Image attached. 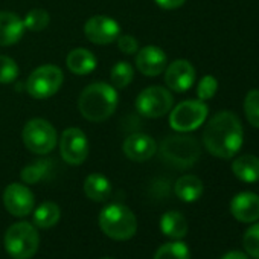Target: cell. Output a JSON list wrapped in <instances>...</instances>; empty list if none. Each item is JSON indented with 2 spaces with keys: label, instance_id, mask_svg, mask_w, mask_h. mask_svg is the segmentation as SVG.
Listing matches in <instances>:
<instances>
[{
  "label": "cell",
  "instance_id": "31",
  "mask_svg": "<svg viewBox=\"0 0 259 259\" xmlns=\"http://www.w3.org/2000/svg\"><path fill=\"white\" fill-rule=\"evenodd\" d=\"M218 90V81L212 75H206L198 81L197 85V96L200 101H209L215 96Z\"/></svg>",
  "mask_w": 259,
  "mask_h": 259
},
{
  "label": "cell",
  "instance_id": "13",
  "mask_svg": "<svg viewBox=\"0 0 259 259\" xmlns=\"http://www.w3.org/2000/svg\"><path fill=\"white\" fill-rule=\"evenodd\" d=\"M195 67L188 60H176L165 69V84L169 90L183 93L195 82Z\"/></svg>",
  "mask_w": 259,
  "mask_h": 259
},
{
  "label": "cell",
  "instance_id": "5",
  "mask_svg": "<svg viewBox=\"0 0 259 259\" xmlns=\"http://www.w3.org/2000/svg\"><path fill=\"white\" fill-rule=\"evenodd\" d=\"M4 245L8 254L14 259H31L40 247V235L34 224L19 221L8 227Z\"/></svg>",
  "mask_w": 259,
  "mask_h": 259
},
{
  "label": "cell",
  "instance_id": "21",
  "mask_svg": "<svg viewBox=\"0 0 259 259\" xmlns=\"http://www.w3.org/2000/svg\"><path fill=\"white\" fill-rule=\"evenodd\" d=\"M84 194L92 201H105L111 195V183L105 176L93 172L84 180Z\"/></svg>",
  "mask_w": 259,
  "mask_h": 259
},
{
  "label": "cell",
  "instance_id": "3",
  "mask_svg": "<svg viewBox=\"0 0 259 259\" xmlns=\"http://www.w3.org/2000/svg\"><path fill=\"white\" fill-rule=\"evenodd\" d=\"M101 230L114 241H128L138 232V220L133 210L123 204H108L99 213Z\"/></svg>",
  "mask_w": 259,
  "mask_h": 259
},
{
  "label": "cell",
  "instance_id": "23",
  "mask_svg": "<svg viewBox=\"0 0 259 259\" xmlns=\"http://www.w3.org/2000/svg\"><path fill=\"white\" fill-rule=\"evenodd\" d=\"M61 217V210L60 206L54 201H45L41 203L38 207L34 209V226L38 229H51L54 226H57V223L60 221Z\"/></svg>",
  "mask_w": 259,
  "mask_h": 259
},
{
  "label": "cell",
  "instance_id": "1",
  "mask_svg": "<svg viewBox=\"0 0 259 259\" xmlns=\"http://www.w3.org/2000/svg\"><path fill=\"white\" fill-rule=\"evenodd\" d=\"M244 142V130L233 111H218L203 130L204 148L218 159H233Z\"/></svg>",
  "mask_w": 259,
  "mask_h": 259
},
{
  "label": "cell",
  "instance_id": "18",
  "mask_svg": "<svg viewBox=\"0 0 259 259\" xmlns=\"http://www.w3.org/2000/svg\"><path fill=\"white\" fill-rule=\"evenodd\" d=\"M96 57L93 52H90L85 48H76L73 51L69 52L67 58H66V64L67 69L79 76H84L90 72H93L96 69Z\"/></svg>",
  "mask_w": 259,
  "mask_h": 259
},
{
  "label": "cell",
  "instance_id": "27",
  "mask_svg": "<svg viewBox=\"0 0 259 259\" xmlns=\"http://www.w3.org/2000/svg\"><path fill=\"white\" fill-rule=\"evenodd\" d=\"M244 114L251 126L259 128V89L247 92L244 98Z\"/></svg>",
  "mask_w": 259,
  "mask_h": 259
},
{
  "label": "cell",
  "instance_id": "26",
  "mask_svg": "<svg viewBox=\"0 0 259 259\" xmlns=\"http://www.w3.org/2000/svg\"><path fill=\"white\" fill-rule=\"evenodd\" d=\"M189 247L182 241H172L160 245L154 254V259H189Z\"/></svg>",
  "mask_w": 259,
  "mask_h": 259
},
{
  "label": "cell",
  "instance_id": "7",
  "mask_svg": "<svg viewBox=\"0 0 259 259\" xmlns=\"http://www.w3.org/2000/svg\"><path fill=\"white\" fill-rule=\"evenodd\" d=\"M209 114V107L204 101L188 99L171 108L169 125L177 133H191L200 128Z\"/></svg>",
  "mask_w": 259,
  "mask_h": 259
},
{
  "label": "cell",
  "instance_id": "15",
  "mask_svg": "<svg viewBox=\"0 0 259 259\" xmlns=\"http://www.w3.org/2000/svg\"><path fill=\"white\" fill-rule=\"evenodd\" d=\"M123 154L133 162H147L157 153L156 141L142 133H136L128 136L122 144Z\"/></svg>",
  "mask_w": 259,
  "mask_h": 259
},
{
  "label": "cell",
  "instance_id": "14",
  "mask_svg": "<svg viewBox=\"0 0 259 259\" xmlns=\"http://www.w3.org/2000/svg\"><path fill=\"white\" fill-rule=\"evenodd\" d=\"M168 66L166 54L157 46H145L136 52V67L145 76H157Z\"/></svg>",
  "mask_w": 259,
  "mask_h": 259
},
{
  "label": "cell",
  "instance_id": "25",
  "mask_svg": "<svg viewBox=\"0 0 259 259\" xmlns=\"http://www.w3.org/2000/svg\"><path fill=\"white\" fill-rule=\"evenodd\" d=\"M135 78V67L126 61H117L110 70V81L114 89H125Z\"/></svg>",
  "mask_w": 259,
  "mask_h": 259
},
{
  "label": "cell",
  "instance_id": "10",
  "mask_svg": "<svg viewBox=\"0 0 259 259\" xmlns=\"http://www.w3.org/2000/svg\"><path fill=\"white\" fill-rule=\"evenodd\" d=\"M60 154L69 165H81L89 156V141L79 128H67L60 138Z\"/></svg>",
  "mask_w": 259,
  "mask_h": 259
},
{
  "label": "cell",
  "instance_id": "20",
  "mask_svg": "<svg viewBox=\"0 0 259 259\" xmlns=\"http://www.w3.org/2000/svg\"><path fill=\"white\" fill-rule=\"evenodd\" d=\"M203 191H204L203 182L197 176H192V174L182 176L174 185L176 195L185 203L197 201L203 195Z\"/></svg>",
  "mask_w": 259,
  "mask_h": 259
},
{
  "label": "cell",
  "instance_id": "4",
  "mask_svg": "<svg viewBox=\"0 0 259 259\" xmlns=\"http://www.w3.org/2000/svg\"><path fill=\"white\" fill-rule=\"evenodd\" d=\"M201 154V147L200 142L188 136L186 133L168 136L162 141L160 144V156L162 159L179 169H188L194 166Z\"/></svg>",
  "mask_w": 259,
  "mask_h": 259
},
{
  "label": "cell",
  "instance_id": "2",
  "mask_svg": "<svg viewBox=\"0 0 259 259\" xmlns=\"http://www.w3.org/2000/svg\"><path fill=\"white\" fill-rule=\"evenodd\" d=\"M117 107V92L111 84L93 82L82 90L78 99V108L84 119L90 122L107 120Z\"/></svg>",
  "mask_w": 259,
  "mask_h": 259
},
{
  "label": "cell",
  "instance_id": "6",
  "mask_svg": "<svg viewBox=\"0 0 259 259\" xmlns=\"http://www.w3.org/2000/svg\"><path fill=\"white\" fill-rule=\"evenodd\" d=\"M22 139L25 147L34 154H49L58 142V135L51 122L41 117L31 119L25 123Z\"/></svg>",
  "mask_w": 259,
  "mask_h": 259
},
{
  "label": "cell",
  "instance_id": "30",
  "mask_svg": "<svg viewBox=\"0 0 259 259\" xmlns=\"http://www.w3.org/2000/svg\"><path fill=\"white\" fill-rule=\"evenodd\" d=\"M17 76H19L17 63L7 55H0V84H10Z\"/></svg>",
  "mask_w": 259,
  "mask_h": 259
},
{
  "label": "cell",
  "instance_id": "8",
  "mask_svg": "<svg viewBox=\"0 0 259 259\" xmlns=\"http://www.w3.org/2000/svg\"><path fill=\"white\" fill-rule=\"evenodd\" d=\"M63 82V70L55 64H45L37 67L29 75L26 81V90L35 99H48L61 89Z\"/></svg>",
  "mask_w": 259,
  "mask_h": 259
},
{
  "label": "cell",
  "instance_id": "33",
  "mask_svg": "<svg viewBox=\"0 0 259 259\" xmlns=\"http://www.w3.org/2000/svg\"><path fill=\"white\" fill-rule=\"evenodd\" d=\"M154 2L163 10H177L186 4V0H154Z\"/></svg>",
  "mask_w": 259,
  "mask_h": 259
},
{
  "label": "cell",
  "instance_id": "28",
  "mask_svg": "<svg viewBox=\"0 0 259 259\" xmlns=\"http://www.w3.org/2000/svg\"><path fill=\"white\" fill-rule=\"evenodd\" d=\"M51 22V16L46 10H41V8H37V10H32L26 14V17L23 19V25H25V29L28 31H32V32H40L43 29L48 28Z\"/></svg>",
  "mask_w": 259,
  "mask_h": 259
},
{
  "label": "cell",
  "instance_id": "9",
  "mask_svg": "<svg viewBox=\"0 0 259 259\" xmlns=\"http://www.w3.org/2000/svg\"><path fill=\"white\" fill-rule=\"evenodd\" d=\"M174 105L172 93L160 85H151L142 90L136 99V110L145 117H160L171 111Z\"/></svg>",
  "mask_w": 259,
  "mask_h": 259
},
{
  "label": "cell",
  "instance_id": "19",
  "mask_svg": "<svg viewBox=\"0 0 259 259\" xmlns=\"http://www.w3.org/2000/svg\"><path fill=\"white\" fill-rule=\"evenodd\" d=\"M233 176L244 183L259 182V157L253 154H244L232 162Z\"/></svg>",
  "mask_w": 259,
  "mask_h": 259
},
{
  "label": "cell",
  "instance_id": "16",
  "mask_svg": "<svg viewBox=\"0 0 259 259\" xmlns=\"http://www.w3.org/2000/svg\"><path fill=\"white\" fill-rule=\"evenodd\" d=\"M230 213L239 223H256L259 220V195L239 192L230 201Z\"/></svg>",
  "mask_w": 259,
  "mask_h": 259
},
{
  "label": "cell",
  "instance_id": "35",
  "mask_svg": "<svg viewBox=\"0 0 259 259\" xmlns=\"http://www.w3.org/2000/svg\"><path fill=\"white\" fill-rule=\"evenodd\" d=\"M102 259H114V257H102Z\"/></svg>",
  "mask_w": 259,
  "mask_h": 259
},
{
  "label": "cell",
  "instance_id": "12",
  "mask_svg": "<svg viewBox=\"0 0 259 259\" xmlns=\"http://www.w3.org/2000/svg\"><path fill=\"white\" fill-rule=\"evenodd\" d=\"M84 34L95 45H110L119 37L120 28L116 20L107 16H93L85 22Z\"/></svg>",
  "mask_w": 259,
  "mask_h": 259
},
{
  "label": "cell",
  "instance_id": "22",
  "mask_svg": "<svg viewBox=\"0 0 259 259\" xmlns=\"http://www.w3.org/2000/svg\"><path fill=\"white\" fill-rule=\"evenodd\" d=\"M160 230L172 239H182L188 233V221L179 210H169L160 218Z\"/></svg>",
  "mask_w": 259,
  "mask_h": 259
},
{
  "label": "cell",
  "instance_id": "11",
  "mask_svg": "<svg viewBox=\"0 0 259 259\" xmlns=\"http://www.w3.org/2000/svg\"><path fill=\"white\" fill-rule=\"evenodd\" d=\"M4 204L11 215L17 218H23L34 210L35 198L26 185L11 183L7 186L4 192Z\"/></svg>",
  "mask_w": 259,
  "mask_h": 259
},
{
  "label": "cell",
  "instance_id": "17",
  "mask_svg": "<svg viewBox=\"0 0 259 259\" xmlns=\"http://www.w3.org/2000/svg\"><path fill=\"white\" fill-rule=\"evenodd\" d=\"M23 19L11 11H0V46L16 45L23 37Z\"/></svg>",
  "mask_w": 259,
  "mask_h": 259
},
{
  "label": "cell",
  "instance_id": "29",
  "mask_svg": "<svg viewBox=\"0 0 259 259\" xmlns=\"http://www.w3.org/2000/svg\"><path fill=\"white\" fill-rule=\"evenodd\" d=\"M242 245L248 256H251L253 259H259V223H254L245 230Z\"/></svg>",
  "mask_w": 259,
  "mask_h": 259
},
{
  "label": "cell",
  "instance_id": "24",
  "mask_svg": "<svg viewBox=\"0 0 259 259\" xmlns=\"http://www.w3.org/2000/svg\"><path fill=\"white\" fill-rule=\"evenodd\" d=\"M54 160L52 159H40L28 166H25L22 169V180L26 183V185H35L45 179H48L51 176V172L54 171Z\"/></svg>",
  "mask_w": 259,
  "mask_h": 259
},
{
  "label": "cell",
  "instance_id": "34",
  "mask_svg": "<svg viewBox=\"0 0 259 259\" xmlns=\"http://www.w3.org/2000/svg\"><path fill=\"white\" fill-rule=\"evenodd\" d=\"M221 259H250V257L239 250H232V251H227Z\"/></svg>",
  "mask_w": 259,
  "mask_h": 259
},
{
  "label": "cell",
  "instance_id": "32",
  "mask_svg": "<svg viewBox=\"0 0 259 259\" xmlns=\"http://www.w3.org/2000/svg\"><path fill=\"white\" fill-rule=\"evenodd\" d=\"M117 41V48L122 54L126 55H135L139 51V43L133 35H128V34H119V37L116 38Z\"/></svg>",
  "mask_w": 259,
  "mask_h": 259
}]
</instances>
